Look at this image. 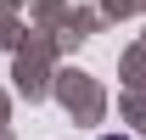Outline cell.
Instances as JSON below:
<instances>
[{"mask_svg":"<svg viewBox=\"0 0 146 140\" xmlns=\"http://www.w3.org/2000/svg\"><path fill=\"white\" fill-rule=\"evenodd\" d=\"M107 140H129V135H107Z\"/></svg>","mask_w":146,"mask_h":140,"instance_id":"cell-1","label":"cell"}]
</instances>
